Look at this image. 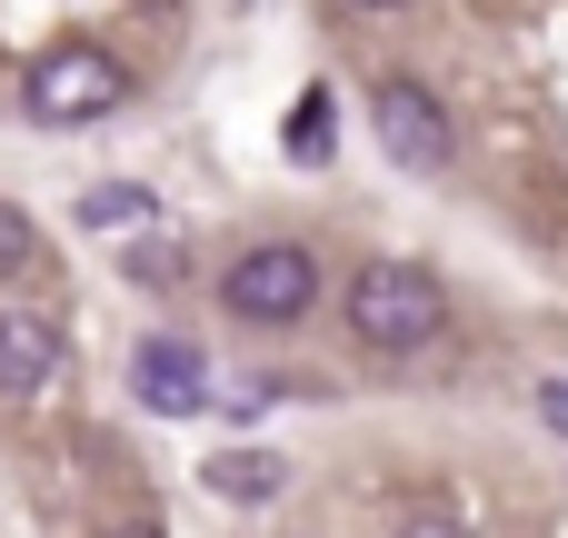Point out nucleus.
<instances>
[{"label": "nucleus", "mask_w": 568, "mask_h": 538, "mask_svg": "<svg viewBox=\"0 0 568 538\" xmlns=\"http://www.w3.org/2000/svg\"><path fill=\"white\" fill-rule=\"evenodd\" d=\"M349 329L369 359H419L439 329H449V290L419 270V260H369L349 280Z\"/></svg>", "instance_id": "nucleus-1"}, {"label": "nucleus", "mask_w": 568, "mask_h": 538, "mask_svg": "<svg viewBox=\"0 0 568 538\" xmlns=\"http://www.w3.org/2000/svg\"><path fill=\"white\" fill-rule=\"evenodd\" d=\"M30 120L40 130H80V120H110L120 100H130V70L110 60V50H90V40H70V50H50V60H30Z\"/></svg>", "instance_id": "nucleus-2"}, {"label": "nucleus", "mask_w": 568, "mask_h": 538, "mask_svg": "<svg viewBox=\"0 0 568 538\" xmlns=\"http://www.w3.org/2000/svg\"><path fill=\"white\" fill-rule=\"evenodd\" d=\"M310 300H320V260L300 240H260L220 270V309L240 319H310Z\"/></svg>", "instance_id": "nucleus-3"}, {"label": "nucleus", "mask_w": 568, "mask_h": 538, "mask_svg": "<svg viewBox=\"0 0 568 538\" xmlns=\"http://www.w3.org/2000/svg\"><path fill=\"white\" fill-rule=\"evenodd\" d=\"M369 130H379V150H389L399 170H419V180H439V170H449V150H459V130H449V110H439V90H429V80H379Z\"/></svg>", "instance_id": "nucleus-4"}, {"label": "nucleus", "mask_w": 568, "mask_h": 538, "mask_svg": "<svg viewBox=\"0 0 568 538\" xmlns=\"http://www.w3.org/2000/svg\"><path fill=\"white\" fill-rule=\"evenodd\" d=\"M60 369H70L60 319H40V309H0V399H50Z\"/></svg>", "instance_id": "nucleus-5"}, {"label": "nucleus", "mask_w": 568, "mask_h": 538, "mask_svg": "<svg viewBox=\"0 0 568 538\" xmlns=\"http://www.w3.org/2000/svg\"><path fill=\"white\" fill-rule=\"evenodd\" d=\"M130 389H140V409H160V419H190V409H210V359H200L190 339H140V359H130Z\"/></svg>", "instance_id": "nucleus-6"}, {"label": "nucleus", "mask_w": 568, "mask_h": 538, "mask_svg": "<svg viewBox=\"0 0 568 538\" xmlns=\"http://www.w3.org/2000/svg\"><path fill=\"white\" fill-rule=\"evenodd\" d=\"M200 489H220L230 509H270V499L290 489V459H270V449H230V459L200 469Z\"/></svg>", "instance_id": "nucleus-7"}, {"label": "nucleus", "mask_w": 568, "mask_h": 538, "mask_svg": "<svg viewBox=\"0 0 568 538\" xmlns=\"http://www.w3.org/2000/svg\"><path fill=\"white\" fill-rule=\"evenodd\" d=\"M120 280H130V290H180L190 260H180L170 240H130V250H120Z\"/></svg>", "instance_id": "nucleus-8"}, {"label": "nucleus", "mask_w": 568, "mask_h": 538, "mask_svg": "<svg viewBox=\"0 0 568 538\" xmlns=\"http://www.w3.org/2000/svg\"><path fill=\"white\" fill-rule=\"evenodd\" d=\"M30 270H40V230L0 200V290H10V280H30Z\"/></svg>", "instance_id": "nucleus-9"}, {"label": "nucleus", "mask_w": 568, "mask_h": 538, "mask_svg": "<svg viewBox=\"0 0 568 538\" xmlns=\"http://www.w3.org/2000/svg\"><path fill=\"white\" fill-rule=\"evenodd\" d=\"M329 140H339L329 100H300V110H290V160H329Z\"/></svg>", "instance_id": "nucleus-10"}, {"label": "nucleus", "mask_w": 568, "mask_h": 538, "mask_svg": "<svg viewBox=\"0 0 568 538\" xmlns=\"http://www.w3.org/2000/svg\"><path fill=\"white\" fill-rule=\"evenodd\" d=\"M80 220H90V230H120V220H150V200H140V190H90Z\"/></svg>", "instance_id": "nucleus-11"}, {"label": "nucleus", "mask_w": 568, "mask_h": 538, "mask_svg": "<svg viewBox=\"0 0 568 538\" xmlns=\"http://www.w3.org/2000/svg\"><path fill=\"white\" fill-rule=\"evenodd\" d=\"M399 538H469L449 509H419V519H399Z\"/></svg>", "instance_id": "nucleus-12"}, {"label": "nucleus", "mask_w": 568, "mask_h": 538, "mask_svg": "<svg viewBox=\"0 0 568 538\" xmlns=\"http://www.w3.org/2000/svg\"><path fill=\"white\" fill-rule=\"evenodd\" d=\"M539 419H549V429L568 439V379H539Z\"/></svg>", "instance_id": "nucleus-13"}, {"label": "nucleus", "mask_w": 568, "mask_h": 538, "mask_svg": "<svg viewBox=\"0 0 568 538\" xmlns=\"http://www.w3.org/2000/svg\"><path fill=\"white\" fill-rule=\"evenodd\" d=\"M120 538H160V529H150V519H140V529H120Z\"/></svg>", "instance_id": "nucleus-14"}, {"label": "nucleus", "mask_w": 568, "mask_h": 538, "mask_svg": "<svg viewBox=\"0 0 568 538\" xmlns=\"http://www.w3.org/2000/svg\"><path fill=\"white\" fill-rule=\"evenodd\" d=\"M359 10H389V0H359Z\"/></svg>", "instance_id": "nucleus-15"}]
</instances>
